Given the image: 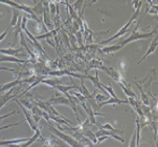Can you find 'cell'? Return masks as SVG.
<instances>
[{"label":"cell","instance_id":"obj_21","mask_svg":"<svg viewBox=\"0 0 158 147\" xmlns=\"http://www.w3.org/2000/svg\"><path fill=\"white\" fill-rule=\"evenodd\" d=\"M122 46L119 44H115V45H111V46H107V47H104L102 49V52L103 53H113V52H116L118 50L122 49Z\"/></svg>","mask_w":158,"mask_h":147},{"label":"cell","instance_id":"obj_38","mask_svg":"<svg viewBox=\"0 0 158 147\" xmlns=\"http://www.w3.org/2000/svg\"><path fill=\"white\" fill-rule=\"evenodd\" d=\"M63 41H64V43H65V45L67 47L70 46V43H69V39H68V37H67V34H63Z\"/></svg>","mask_w":158,"mask_h":147},{"label":"cell","instance_id":"obj_19","mask_svg":"<svg viewBox=\"0 0 158 147\" xmlns=\"http://www.w3.org/2000/svg\"><path fill=\"white\" fill-rule=\"evenodd\" d=\"M31 10H33L35 16L38 18V16L43 15L44 13V6H43V1H39L35 6H31Z\"/></svg>","mask_w":158,"mask_h":147},{"label":"cell","instance_id":"obj_22","mask_svg":"<svg viewBox=\"0 0 158 147\" xmlns=\"http://www.w3.org/2000/svg\"><path fill=\"white\" fill-rule=\"evenodd\" d=\"M120 85V88L124 91V93L127 95V97H132V98H136V94L135 92H133V90L131 89L128 85H123V84H118Z\"/></svg>","mask_w":158,"mask_h":147},{"label":"cell","instance_id":"obj_25","mask_svg":"<svg viewBox=\"0 0 158 147\" xmlns=\"http://www.w3.org/2000/svg\"><path fill=\"white\" fill-rule=\"evenodd\" d=\"M83 136H84L85 138L89 139V140L92 141L93 143H98V140H96V137L95 135L93 133V132H91L90 129H83Z\"/></svg>","mask_w":158,"mask_h":147},{"label":"cell","instance_id":"obj_24","mask_svg":"<svg viewBox=\"0 0 158 147\" xmlns=\"http://www.w3.org/2000/svg\"><path fill=\"white\" fill-rule=\"evenodd\" d=\"M80 93H81V94L84 96L85 98H93V95L94 94H92L91 95L90 93H89V91L87 90V88L85 87V85H84V81H82V84H81V85H80Z\"/></svg>","mask_w":158,"mask_h":147},{"label":"cell","instance_id":"obj_3","mask_svg":"<svg viewBox=\"0 0 158 147\" xmlns=\"http://www.w3.org/2000/svg\"><path fill=\"white\" fill-rule=\"evenodd\" d=\"M157 34V29L155 28L153 31H151V33H146V34H141V33H139V31L137 30H133L132 31V34L129 37L128 39H126L124 40L123 42H120L119 43V45L122 47H124L125 45H127V44H129V43L131 42H134V41H138V40H141V39H150V38H152L153 36H155V34Z\"/></svg>","mask_w":158,"mask_h":147},{"label":"cell","instance_id":"obj_30","mask_svg":"<svg viewBox=\"0 0 158 147\" xmlns=\"http://www.w3.org/2000/svg\"><path fill=\"white\" fill-rule=\"evenodd\" d=\"M85 2L83 1V0H79V1H76L74 2V4H73V10H77V15H80V13H81V10L84 7V5H82V4H84Z\"/></svg>","mask_w":158,"mask_h":147},{"label":"cell","instance_id":"obj_27","mask_svg":"<svg viewBox=\"0 0 158 147\" xmlns=\"http://www.w3.org/2000/svg\"><path fill=\"white\" fill-rule=\"evenodd\" d=\"M64 3L67 5V10H69V15L68 16L71 18V19H73L74 21H77V19H79V17H77V13L73 10V7L71 6V4L69 3V2H64Z\"/></svg>","mask_w":158,"mask_h":147},{"label":"cell","instance_id":"obj_12","mask_svg":"<svg viewBox=\"0 0 158 147\" xmlns=\"http://www.w3.org/2000/svg\"><path fill=\"white\" fill-rule=\"evenodd\" d=\"M85 77H86V78H88V79H90V81H92L93 87H94V89H95V90H102L103 92H105V90H104L103 88H102V82H101L100 81H98V72H96L94 77L91 76V75H86ZM105 93H106V92H105Z\"/></svg>","mask_w":158,"mask_h":147},{"label":"cell","instance_id":"obj_17","mask_svg":"<svg viewBox=\"0 0 158 147\" xmlns=\"http://www.w3.org/2000/svg\"><path fill=\"white\" fill-rule=\"evenodd\" d=\"M21 22H22V16H20L19 19H18L17 24L14 27V42L13 44H16L17 43V39H18V34H20L22 33V28H21Z\"/></svg>","mask_w":158,"mask_h":147},{"label":"cell","instance_id":"obj_7","mask_svg":"<svg viewBox=\"0 0 158 147\" xmlns=\"http://www.w3.org/2000/svg\"><path fill=\"white\" fill-rule=\"evenodd\" d=\"M16 91H17V88H14V89H10L9 91H6L4 94L0 95V109L3 108L7 101L15 99L16 98Z\"/></svg>","mask_w":158,"mask_h":147},{"label":"cell","instance_id":"obj_31","mask_svg":"<svg viewBox=\"0 0 158 147\" xmlns=\"http://www.w3.org/2000/svg\"><path fill=\"white\" fill-rule=\"evenodd\" d=\"M138 145H139V143H137V141H136V130H134L132 137H131V140H130V143H129V147H136V146H138Z\"/></svg>","mask_w":158,"mask_h":147},{"label":"cell","instance_id":"obj_20","mask_svg":"<svg viewBox=\"0 0 158 147\" xmlns=\"http://www.w3.org/2000/svg\"><path fill=\"white\" fill-rule=\"evenodd\" d=\"M59 29H60V28H56V29H53V30H52V31H47V33H45L44 34H40V36L36 37V39L37 40H43V39L47 40V39L53 38L55 36H57Z\"/></svg>","mask_w":158,"mask_h":147},{"label":"cell","instance_id":"obj_29","mask_svg":"<svg viewBox=\"0 0 158 147\" xmlns=\"http://www.w3.org/2000/svg\"><path fill=\"white\" fill-rule=\"evenodd\" d=\"M102 88H103V89H105V90L107 91V94L110 95L112 98H117V96H116V94H115V92L113 91V88H112V85H103V84H102Z\"/></svg>","mask_w":158,"mask_h":147},{"label":"cell","instance_id":"obj_16","mask_svg":"<svg viewBox=\"0 0 158 147\" xmlns=\"http://www.w3.org/2000/svg\"><path fill=\"white\" fill-rule=\"evenodd\" d=\"M28 140V138H22V139H14V140H1L0 146H9L10 144H21Z\"/></svg>","mask_w":158,"mask_h":147},{"label":"cell","instance_id":"obj_18","mask_svg":"<svg viewBox=\"0 0 158 147\" xmlns=\"http://www.w3.org/2000/svg\"><path fill=\"white\" fill-rule=\"evenodd\" d=\"M134 84L136 85V87H137V89L139 90V92H140V98H141V103L144 105H150V97L148 95L146 94V93L143 92V89L140 87L138 84H136L134 81Z\"/></svg>","mask_w":158,"mask_h":147},{"label":"cell","instance_id":"obj_11","mask_svg":"<svg viewBox=\"0 0 158 147\" xmlns=\"http://www.w3.org/2000/svg\"><path fill=\"white\" fill-rule=\"evenodd\" d=\"M0 62H10V63H18V64H26L28 60H21L16 57H10V55H1L0 54Z\"/></svg>","mask_w":158,"mask_h":147},{"label":"cell","instance_id":"obj_9","mask_svg":"<svg viewBox=\"0 0 158 147\" xmlns=\"http://www.w3.org/2000/svg\"><path fill=\"white\" fill-rule=\"evenodd\" d=\"M50 105H69V100L65 96H59L58 94L55 95L53 98H50L49 100Z\"/></svg>","mask_w":158,"mask_h":147},{"label":"cell","instance_id":"obj_1","mask_svg":"<svg viewBox=\"0 0 158 147\" xmlns=\"http://www.w3.org/2000/svg\"><path fill=\"white\" fill-rule=\"evenodd\" d=\"M141 4H143V1H140V3L138 4V6H137V7H136V12L134 13V14H133L132 17L130 18L129 21L127 22V24H126V25H124L122 28L119 29L118 33H116V34H114V36H112L110 39L105 40V41H102V42H101V45L108 44V43H110L111 41H113V40L117 39V38H120V37L124 36V34H125L126 33H128V31L130 30V25L133 23V21H134V20L136 19V18H137L138 16H139V13H140V6H141Z\"/></svg>","mask_w":158,"mask_h":147},{"label":"cell","instance_id":"obj_37","mask_svg":"<svg viewBox=\"0 0 158 147\" xmlns=\"http://www.w3.org/2000/svg\"><path fill=\"white\" fill-rule=\"evenodd\" d=\"M9 29H10V27H9V26H7V28L5 29V30H4L3 33H2L1 34H0V42H1V41H3L4 38H5V37H6L7 33H9Z\"/></svg>","mask_w":158,"mask_h":147},{"label":"cell","instance_id":"obj_41","mask_svg":"<svg viewBox=\"0 0 158 147\" xmlns=\"http://www.w3.org/2000/svg\"><path fill=\"white\" fill-rule=\"evenodd\" d=\"M7 147H21L19 144H10V145H9Z\"/></svg>","mask_w":158,"mask_h":147},{"label":"cell","instance_id":"obj_32","mask_svg":"<svg viewBox=\"0 0 158 147\" xmlns=\"http://www.w3.org/2000/svg\"><path fill=\"white\" fill-rule=\"evenodd\" d=\"M95 101H96V103H98H98H101V102H103V101H105V100H107V99H108V96H107V95H103V94H98V95H96L95 96Z\"/></svg>","mask_w":158,"mask_h":147},{"label":"cell","instance_id":"obj_23","mask_svg":"<svg viewBox=\"0 0 158 147\" xmlns=\"http://www.w3.org/2000/svg\"><path fill=\"white\" fill-rule=\"evenodd\" d=\"M20 10H16V9H13V17H12V21H10V25H9V27H13L14 26L15 27V25L17 24L18 22V19H19V17H20Z\"/></svg>","mask_w":158,"mask_h":147},{"label":"cell","instance_id":"obj_26","mask_svg":"<svg viewBox=\"0 0 158 147\" xmlns=\"http://www.w3.org/2000/svg\"><path fill=\"white\" fill-rule=\"evenodd\" d=\"M98 127L102 128V129L109 130V132H112L114 133H124V130H118V129H115V128H113V126H112L110 123H106L104 125H98Z\"/></svg>","mask_w":158,"mask_h":147},{"label":"cell","instance_id":"obj_42","mask_svg":"<svg viewBox=\"0 0 158 147\" xmlns=\"http://www.w3.org/2000/svg\"><path fill=\"white\" fill-rule=\"evenodd\" d=\"M44 144H43V146H42V147H48V143H47V141H44Z\"/></svg>","mask_w":158,"mask_h":147},{"label":"cell","instance_id":"obj_5","mask_svg":"<svg viewBox=\"0 0 158 147\" xmlns=\"http://www.w3.org/2000/svg\"><path fill=\"white\" fill-rule=\"evenodd\" d=\"M82 105H83V108L85 109V112L88 114V120H89L90 123L92 125H98V122H96V120H95V116L100 115V116L105 117L106 115L105 114H101V113H98V112H94L92 109V108H91V105L89 102H84V103H82Z\"/></svg>","mask_w":158,"mask_h":147},{"label":"cell","instance_id":"obj_8","mask_svg":"<svg viewBox=\"0 0 158 147\" xmlns=\"http://www.w3.org/2000/svg\"><path fill=\"white\" fill-rule=\"evenodd\" d=\"M95 137L96 138H98V137H102V136H107V137H111V138H113L115 139V140H117V141H119V142H122V143H125V139H123L122 137H119L117 133H112V132H109V130H105V129H101L100 130H98L95 133Z\"/></svg>","mask_w":158,"mask_h":147},{"label":"cell","instance_id":"obj_28","mask_svg":"<svg viewBox=\"0 0 158 147\" xmlns=\"http://www.w3.org/2000/svg\"><path fill=\"white\" fill-rule=\"evenodd\" d=\"M42 84H45V85H49V87H52V88H55L56 85H60V79H58V78H49V79H43V81H41Z\"/></svg>","mask_w":158,"mask_h":147},{"label":"cell","instance_id":"obj_34","mask_svg":"<svg viewBox=\"0 0 158 147\" xmlns=\"http://www.w3.org/2000/svg\"><path fill=\"white\" fill-rule=\"evenodd\" d=\"M19 101L21 102V105L26 106L27 109H31V108H33V102H29V101H26V100H19Z\"/></svg>","mask_w":158,"mask_h":147},{"label":"cell","instance_id":"obj_10","mask_svg":"<svg viewBox=\"0 0 158 147\" xmlns=\"http://www.w3.org/2000/svg\"><path fill=\"white\" fill-rule=\"evenodd\" d=\"M124 103H128V101L118 99V98H108L107 100L103 101V102H101V103H98V108H96V111H100V109H102V106L107 105H124Z\"/></svg>","mask_w":158,"mask_h":147},{"label":"cell","instance_id":"obj_6","mask_svg":"<svg viewBox=\"0 0 158 147\" xmlns=\"http://www.w3.org/2000/svg\"><path fill=\"white\" fill-rule=\"evenodd\" d=\"M13 100H14L15 102H17V103H18V105L20 106V109H22L23 114L25 115V119H26V121L28 122V124H29V126H31V129H33L34 132H37V130H38L39 128L37 127L36 123H35V122H34V119H33V117H31V114L29 113V112L27 111V109L24 108V105H21V102L19 101V99H18V98H15V99H13Z\"/></svg>","mask_w":158,"mask_h":147},{"label":"cell","instance_id":"obj_4","mask_svg":"<svg viewBox=\"0 0 158 147\" xmlns=\"http://www.w3.org/2000/svg\"><path fill=\"white\" fill-rule=\"evenodd\" d=\"M98 69H101V70H103L104 72H106V74H108V75L110 76L113 81H116L117 84L127 85V82H126V81L124 79V77L122 76V74H120L118 71L114 70L112 67H106V66L100 65V66H98Z\"/></svg>","mask_w":158,"mask_h":147},{"label":"cell","instance_id":"obj_33","mask_svg":"<svg viewBox=\"0 0 158 147\" xmlns=\"http://www.w3.org/2000/svg\"><path fill=\"white\" fill-rule=\"evenodd\" d=\"M71 93H72V95H73V96H76V98L80 101V103L86 102V98H85L84 96L81 94V93H77V92H71Z\"/></svg>","mask_w":158,"mask_h":147},{"label":"cell","instance_id":"obj_36","mask_svg":"<svg viewBox=\"0 0 158 147\" xmlns=\"http://www.w3.org/2000/svg\"><path fill=\"white\" fill-rule=\"evenodd\" d=\"M14 114H16V111H15V109H13V111L10 112V114H5V115H3V116H0V121H2V120H3V119L7 118V117L12 116V115H14Z\"/></svg>","mask_w":158,"mask_h":147},{"label":"cell","instance_id":"obj_39","mask_svg":"<svg viewBox=\"0 0 158 147\" xmlns=\"http://www.w3.org/2000/svg\"><path fill=\"white\" fill-rule=\"evenodd\" d=\"M0 70H4V71H10V72H14V73H16V74L18 73V72L16 71V70H14V69L5 68V67H1V66H0ZM18 74H19V73H18Z\"/></svg>","mask_w":158,"mask_h":147},{"label":"cell","instance_id":"obj_44","mask_svg":"<svg viewBox=\"0 0 158 147\" xmlns=\"http://www.w3.org/2000/svg\"><path fill=\"white\" fill-rule=\"evenodd\" d=\"M0 142H1V136H0Z\"/></svg>","mask_w":158,"mask_h":147},{"label":"cell","instance_id":"obj_45","mask_svg":"<svg viewBox=\"0 0 158 147\" xmlns=\"http://www.w3.org/2000/svg\"><path fill=\"white\" fill-rule=\"evenodd\" d=\"M0 95H1V94H0Z\"/></svg>","mask_w":158,"mask_h":147},{"label":"cell","instance_id":"obj_40","mask_svg":"<svg viewBox=\"0 0 158 147\" xmlns=\"http://www.w3.org/2000/svg\"><path fill=\"white\" fill-rule=\"evenodd\" d=\"M108 138H109V137H107V136H102V137L96 138V140H98V143H101V142H104V141H106Z\"/></svg>","mask_w":158,"mask_h":147},{"label":"cell","instance_id":"obj_14","mask_svg":"<svg viewBox=\"0 0 158 147\" xmlns=\"http://www.w3.org/2000/svg\"><path fill=\"white\" fill-rule=\"evenodd\" d=\"M156 47H157V38L155 37V38L152 40V42H151V44H150V47H149V49H148V51H147L146 53H144V55L143 57V58H141L140 61L138 62V64H141V62H143V60H146L147 58L149 57L151 53H153L155 51V49H156Z\"/></svg>","mask_w":158,"mask_h":147},{"label":"cell","instance_id":"obj_43","mask_svg":"<svg viewBox=\"0 0 158 147\" xmlns=\"http://www.w3.org/2000/svg\"><path fill=\"white\" fill-rule=\"evenodd\" d=\"M50 147H58L57 145H52V146H50Z\"/></svg>","mask_w":158,"mask_h":147},{"label":"cell","instance_id":"obj_13","mask_svg":"<svg viewBox=\"0 0 158 147\" xmlns=\"http://www.w3.org/2000/svg\"><path fill=\"white\" fill-rule=\"evenodd\" d=\"M40 137H41V133H40V130L38 129L37 132H35V133H34L33 136H31V138H28V140L26 141V142L21 143V144H20V146H21V147H28V146H31L34 142L38 141Z\"/></svg>","mask_w":158,"mask_h":147},{"label":"cell","instance_id":"obj_46","mask_svg":"<svg viewBox=\"0 0 158 147\" xmlns=\"http://www.w3.org/2000/svg\"><path fill=\"white\" fill-rule=\"evenodd\" d=\"M138 147H139V146H138Z\"/></svg>","mask_w":158,"mask_h":147},{"label":"cell","instance_id":"obj_2","mask_svg":"<svg viewBox=\"0 0 158 147\" xmlns=\"http://www.w3.org/2000/svg\"><path fill=\"white\" fill-rule=\"evenodd\" d=\"M48 129L55 133L59 139H61V140L64 141L65 143H67L70 147H85L80 141H77V139H74L73 137H71V136H68V135H66V133L60 132L59 129H57V128H55L49 124H48Z\"/></svg>","mask_w":158,"mask_h":147},{"label":"cell","instance_id":"obj_15","mask_svg":"<svg viewBox=\"0 0 158 147\" xmlns=\"http://www.w3.org/2000/svg\"><path fill=\"white\" fill-rule=\"evenodd\" d=\"M23 48L20 47L18 49H14V48H7V49H0V53L3 55H10V57H16L20 51H22Z\"/></svg>","mask_w":158,"mask_h":147},{"label":"cell","instance_id":"obj_35","mask_svg":"<svg viewBox=\"0 0 158 147\" xmlns=\"http://www.w3.org/2000/svg\"><path fill=\"white\" fill-rule=\"evenodd\" d=\"M49 6H50V12H52V15H56L55 10H57V7H56V2H49Z\"/></svg>","mask_w":158,"mask_h":147}]
</instances>
